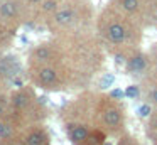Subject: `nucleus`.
<instances>
[{
    "instance_id": "f257e3e1",
    "label": "nucleus",
    "mask_w": 157,
    "mask_h": 145,
    "mask_svg": "<svg viewBox=\"0 0 157 145\" xmlns=\"http://www.w3.org/2000/svg\"><path fill=\"white\" fill-rule=\"evenodd\" d=\"M101 116H103V123L110 128H117L122 123V111H120V108L115 106L113 103H108L103 108Z\"/></svg>"
},
{
    "instance_id": "f03ea898",
    "label": "nucleus",
    "mask_w": 157,
    "mask_h": 145,
    "mask_svg": "<svg viewBox=\"0 0 157 145\" xmlns=\"http://www.w3.org/2000/svg\"><path fill=\"white\" fill-rule=\"evenodd\" d=\"M105 37L113 44H120V42H123V40L127 39V30H125V27H123L122 24L112 22L105 30Z\"/></svg>"
},
{
    "instance_id": "7ed1b4c3",
    "label": "nucleus",
    "mask_w": 157,
    "mask_h": 145,
    "mask_svg": "<svg viewBox=\"0 0 157 145\" xmlns=\"http://www.w3.org/2000/svg\"><path fill=\"white\" fill-rule=\"evenodd\" d=\"M37 81L44 86H51L58 81V73H56L54 67H49V66H44V67H39L37 69Z\"/></svg>"
},
{
    "instance_id": "20e7f679",
    "label": "nucleus",
    "mask_w": 157,
    "mask_h": 145,
    "mask_svg": "<svg viewBox=\"0 0 157 145\" xmlns=\"http://www.w3.org/2000/svg\"><path fill=\"white\" fill-rule=\"evenodd\" d=\"M25 145H48V137L42 130H32L25 135Z\"/></svg>"
},
{
    "instance_id": "39448f33",
    "label": "nucleus",
    "mask_w": 157,
    "mask_h": 145,
    "mask_svg": "<svg viewBox=\"0 0 157 145\" xmlns=\"http://www.w3.org/2000/svg\"><path fill=\"white\" fill-rule=\"evenodd\" d=\"M88 133H90V130H88L86 125H71V127H69V137H71V140L75 142V143L83 142Z\"/></svg>"
},
{
    "instance_id": "423d86ee",
    "label": "nucleus",
    "mask_w": 157,
    "mask_h": 145,
    "mask_svg": "<svg viewBox=\"0 0 157 145\" xmlns=\"http://www.w3.org/2000/svg\"><path fill=\"white\" fill-rule=\"evenodd\" d=\"M0 15L4 17V19H14V17H17L19 15V3L12 2V0L0 3Z\"/></svg>"
},
{
    "instance_id": "0eeeda50",
    "label": "nucleus",
    "mask_w": 157,
    "mask_h": 145,
    "mask_svg": "<svg viewBox=\"0 0 157 145\" xmlns=\"http://www.w3.org/2000/svg\"><path fill=\"white\" fill-rule=\"evenodd\" d=\"M12 106L17 108V110H24V108L29 106L31 100H29V94L25 91H17V93L12 94Z\"/></svg>"
},
{
    "instance_id": "6e6552de",
    "label": "nucleus",
    "mask_w": 157,
    "mask_h": 145,
    "mask_svg": "<svg viewBox=\"0 0 157 145\" xmlns=\"http://www.w3.org/2000/svg\"><path fill=\"white\" fill-rule=\"evenodd\" d=\"M103 142H105V133L100 130H95V132H90L85 140L76 145H103Z\"/></svg>"
},
{
    "instance_id": "1a4fd4ad",
    "label": "nucleus",
    "mask_w": 157,
    "mask_h": 145,
    "mask_svg": "<svg viewBox=\"0 0 157 145\" xmlns=\"http://www.w3.org/2000/svg\"><path fill=\"white\" fill-rule=\"evenodd\" d=\"M73 12L69 9H63L59 10V12L54 13V22L58 24V25H66V24H69L73 20Z\"/></svg>"
},
{
    "instance_id": "9d476101",
    "label": "nucleus",
    "mask_w": 157,
    "mask_h": 145,
    "mask_svg": "<svg viewBox=\"0 0 157 145\" xmlns=\"http://www.w3.org/2000/svg\"><path fill=\"white\" fill-rule=\"evenodd\" d=\"M147 66V61L144 56H135L132 57V59L128 61V69L132 71V73H139V71H144Z\"/></svg>"
},
{
    "instance_id": "9b49d317",
    "label": "nucleus",
    "mask_w": 157,
    "mask_h": 145,
    "mask_svg": "<svg viewBox=\"0 0 157 145\" xmlns=\"http://www.w3.org/2000/svg\"><path fill=\"white\" fill-rule=\"evenodd\" d=\"M32 57H34L36 61H49L51 59V49L46 47V46H41V47H37V49L34 51Z\"/></svg>"
},
{
    "instance_id": "f8f14e48",
    "label": "nucleus",
    "mask_w": 157,
    "mask_h": 145,
    "mask_svg": "<svg viewBox=\"0 0 157 145\" xmlns=\"http://www.w3.org/2000/svg\"><path fill=\"white\" fill-rule=\"evenodd\" d=\"M120 7H122L125 12H135V10L139 9V0H122Z\"/></svg>"
},
{
    "instance_id": "ddd939ff",
    "label": "nucleus",
    "mask_w": 157,
    "mask_h": 145,
    "mask_svg": "<svg viewBox=\"0 0 157 145\" xmlns=\"http://www.w3.org/2000/svg\"><path fill=\"white\" fill-rule=\"evenodd\" d=\"M56 7H58V2H56V0H44V2H41L42 12H52V10H56Z\"/></svg>"
},
{
    "instance_id": "4468645a",
    "label": "nucleus",
    "mask_w": 157,
    "mask_h": 145,
    "mask_svg": "<svg viewBox=\"0 0 157 145\" xmlns=\"http://www.w3.org/2000/svg\"><path fill=\"white\" fill-rule=\"evenodd\" d=\"M113 81H115V76H113V74H105V76H103V79H101V88L110 86Z\"/></svg>"
},
{
    "instance_id": "2eb2a0df",
    "label": "nucleus",
    "mask_w": 157,
    "mask_h": 145,
    "mask_svg": "<svg viewBox=\"0 0 157 145\" xmlns=\"http://www.w3.org/2000/svg\"><path fill=\"white\" fill-rule=\"evenodd\" d=\"M125 94H127V96H130V98H135L137 94H139V88H137V86H128V88H127V91H125Z\"/></svg>"
},
{
    "instance_id": "dca6fc26",
    "label": "nucleus",
    "mask_w": 157,
    "mask_h": 145,
    "mask_svg": "<svg viewBox=\"0 0 157 145\" xmlns=\"http://www.w3.org/2000/svg\"><path fill=\"white\" fill-rule=\"evenodd\" d=\"M139 113H140V116H149L150 115V106L149 105H142V106L139 108Z\"/></svg>"
},
{
    "instance_id": "f3484780",
    "label": "nucleus",
    "mask_w": 157,
    "mask_h": 145,
    "mask_svg": "<svg viewBox=\"0 0 157 145\" xmlns=\"http://www.w3.org/2000/svg\"><path fill=\"white\" fill-rule=\"evenodd\" d=\"M112 96L113 98H122V96H125V93H123L122 90H115V91H112Z\"/></svg>"
},
{
    "instance_id": "a211bd4d",
    "label": "nucleus",
    "mask_w": 157,
    "mask_h": 145,
    "mask_svg": "<svg viewBox=\"0 0 157 145\" xmlns=\"http://www.w3.org/2000/svg\"><path fill=\"white\" fill-rule=\"evenodd\" d=\"M118 145H135V143H133L132 138H123V140H120Z\"/></svg>"
},
{
    "instance_id": "6ab92c4d",
    "label": "nucleus",
    "mask_w": 157,
    "mask_h": 145,
    "mask_svg": "<svg viewBox=\"0 0 157 145\" xmlns=\"http://www.w3.org/2000/svg\"><path fill=\"white\" fill-rule=\"evenodd\" d=\"M7 127H5L4 123H2V121H0V135H2V137H5V135H7Z\"/></svg>"
},
{
    "instance_id": "aec40b11",
    "label": "nucleus",
    "mask_w": 157,
    "mask_h": 145,
    "mask_svg": "<svg viewBox=\"0 0 157 145\" xmlns=\"http://www.w3.org/2000/svg\"><path fill=\"white\" fill-rule=\"evenodd\" d=\"M152 100L157 103V90H154V91H152Z\"/></svg>"
},
{
    "instance_id": "412c9836",
    "label": "nucleus",
    "mask_w": 157,
    "mask_h": 145,
    "mask_svg": "<svg viewBox=\"0 0 157 145\" xmlns=\"http://www.w3.org/2000/svg\"><path fill=\"white\" fill-rule=\"evenodd\" d=\"M32 3H41V2H44V0H31Z\"/></svg>"
},
{
    "instance_id": "4be33fe9",
    "label": "nucleus",
    "mask_w": 157,
    "mask_h": 145,
    "mask_svg": "<svg viewBox=\"0 0 157 145\" xmlns=\"http://www.w3.org/2000/svg\"><path fill=\"white\" fill-rule=\"evenodd\" d=\"M154 127H155V128H157V118H155V121H154Z\"/></svg>"
},
{
    "instance_id": "5701e85b",
    "label": "nucleus",
    "mask_w": 157,
    "mask_h": 145,
    "mask_svg": "<svg viewBox=\"0 0 157 145\" xmlns=\"http://www.w3.org/2000/svg\"><path fill=\"white\" fill-rule=\"evenodd\" d=\"M2 111H4V108H2V105H0V115H2Z\"/></svg>"
}]
</instances>
